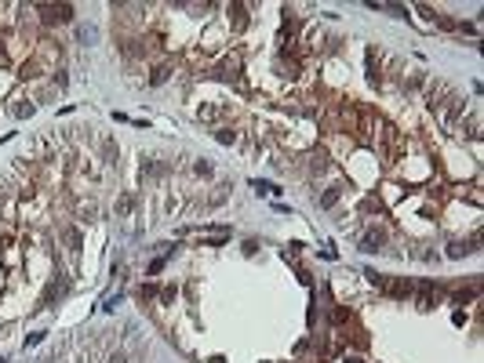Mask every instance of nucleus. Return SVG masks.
Segmentation results:
<instances>
[{"label": "nucleus", "mask_w": 484, "mask_h": 363, "mask_svg": "<svg viewBox=\"0 0 484 363\" xmlns=\"http://www.w3.org/2000/svg\"><path fill=\"white\" fill-rule=\"evenodd\" d=\"M0 363H4V360H0Z\"/></svg>", "instance_id": "1a4fd4ad"}, {"label": "nucleus", "mask_w": 484, "mask_h": 363, "mask_svg": "<svg viewBox=\"0 0 484 363\" xmlns=\"http://www.w3.org/2000/svg\"><path fill=\"white\" fill-rule=\"evenodd\" d=\"M386 291L393 294V298H408V294H412V283H408V280H397V283H386Z\"/></svg>", "instance_id": "f03ea898"}, {"label": "nucleus", "mask_w": 484, "mask_h": 363, "mask_svg": "<svg viewBox=\"0 0 484 363\" xmlns=\"http://www.w3.org/2000/svg\"><path fill=\"white\" fill-rule=\"evenodd\" d=\"M383 240H386L383 232H368V236L360 240V251H379V247H383Z\"/></svg>", "instance_id": "f257e3e1"}, {"label": "nucleus", "mask_w": 484, "mask_h": 363, "mask_svg": "<svg viewBox=\"0 0 484 363\" xmlns=\"http://www.w3.org/2000/svg\"><path fill=\"white\" fill-rule=\"evenodd\" d=\"M77 36H80L84 44H91V40H98V29H95V26H84V29H80Z\"/></svg>", "instance_id": "20e7f679"}, {"label": "nucleus", "mask_w": 484, "mask_h": 363, "mask_svg": "<svg viewBox=\"0 0 484 363\" xmlns=\"http://www.w3.org/2000/svg\"><path fill=\"white\" fill-rule=\"evenodd\" d=\"M419 305H422V309H430V305H433V283L419 287Z\"/></svg>", "instance_id": "7ed1b4c3"}, {"label": "nucleus", "mask_w": 484, "mask_h": 363, "mask_svg": "<svg viewBox=\"0 0 484 363\" xmlns=\"http://www.w3.org/2000/svg\"><path fill=\"white\" fill-rule=\"evenodd\" d=\"M208 363H222V360H219V356H215V360H208Z\"/></svg>", "instance_id": "6e6552de"}, {"label": "nucleus", "mask_w": 484, "mask_h": 363, "mask_svg": "<svg viewBox=\"0 0 484 363\" xmlns=\"http://www.w3.org/2000/svg\"><path fill=\"white\" fill-rule=\"evenodd\" d=\"M335 200H339V193H335V189H328V193L321 196V203H324V207H335Z\"/></svg>", "instance_id": "423d86ee"}, {"label": "nucleus", "mask_w": 484, "mask_h": 363, "mask_svg": "<svg viewBox=\"0 0 484 363\" xmlns=\"http://www.w3.org/2000/svg\"><path fill=\"white\" fill-rule=\"evenodd\" d=\"M109 363H124V356H120V352H117V356H113V360H109Z\"/></svg>", "instance_id": "0eeeda50"}, {"label": "nucleus", "mask_w": 484, "mask_h": 363, "mask_svg": "<svg viewBox=\"0 0 484 363\" xmlns=\"http://www.w3.org/2000/svg\"><path fill=\"white\" fill-rule=\"evenodd\" d=\"M215 138H219V142H222V145H233V138H237V135H233V131H226V127H222V131H215Z\"/></svg>", "instance_id": "39448f33"}]
</instances>
